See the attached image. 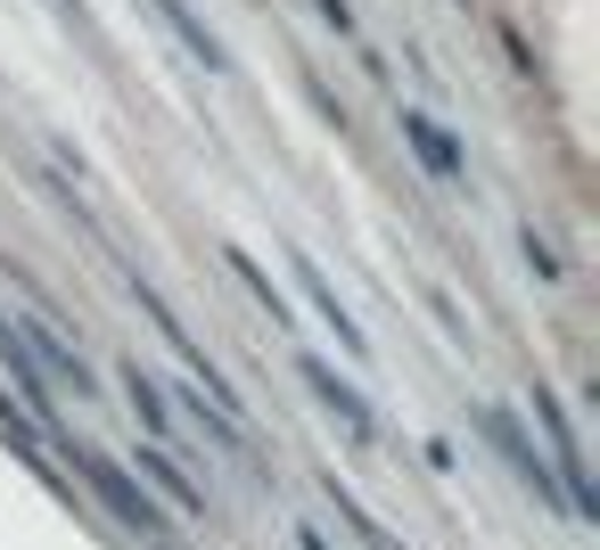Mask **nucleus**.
I'll use <instances>...</instances> for the list:
<instances>
[{
    "label": "nucleus",
    "mask_w": 600,
    "mask_h": 550,
    "mask_svg": "<svg viewBox=\"0 0 600 550\" xmlns=\"http://www.w3.org/2000/svg\"><path fill=\"white\" fill-rule=\"evenodd\" d=\"M58 443H67V460L82 469V484H91V493H99V501L116 510V526H123V534H140V542H157V550L173 542V526H164V501L149 493V484H132V477H123L108 452H91V443H74L67 428H58Z\"/></svg>",
    "instance_id": "obj_1"
},
{
    "label": "nucleus",
    "mask_w": 600,
    "mask_h": 550,
    "mask_svg": "<svg viewBox=\"0 0 600 550\" xmlns=\"http://www.w3.org/2000/svg\"><path fill=\"white\" fill-rule=\"evenodd\" d=\"M534 428H543V443H551V477H560V501L576 518H600V501H592V477H584V452H576V428H568V411H560V394H543L534 387Z\"/></svg>",
    "instance_id": "obj_2"
},
{
    "label": "nucleus",
    "mask_w": 600,
    "mask_h": 550,
    "mask_svg": "<svg viewBox=\"0 0 600 550\" xmlns=\"http://www.w3.org/2000/svg\"><path fill=\"white\" fill-rule=\"evenodd\" d=\"M478 428H486V443H493V452L510 460V477H519L527 493L560 501V477H551V460H543V452H534V443H527V428H519V419H510L502 403H478Z\"/></svg>",
    "instance_id": "obj_3"
},
{
    "label": "nucleus",
    "mask_w": 600,
    "mask_h": 550,
    "mask_svg": "<svg viewBox=\"0 0 600 550\" xmlns=\"http://www.w3.org/2000/svg\"><path fill=\"white\" fill-rule=\"evenodd\" d=\"M297 378H304V387H313V394H321V411H329V419H338V428H346V436H354V443H379V419H370V403H362V394H354V387H346V378H338V370H329V362H313V353H297Z\"/></svg>",
    "instance_id": "obj_4"
},
{
    "label": "nucleus",
    "mask_w": 600,
    "mask_h": 550,
    "mask_svg": "<svg viewBox=\"0 0 600 550\" xmlns=\"http://www.w3.org/2000/svg\"><path fill=\"white\" fill-rule=\"evenodd\" d=\"M0 362H9V378L26 387V411H33V428H58V394H50V370L33 362V346L17 337V321L0 312Z\"/></svg>",
    "instance_id": "obj_5"
},
{
    "label": "nucleus",
    "mask_w": 600,
    "mask_h": 550,
    "mask_svg": "<svg viewBox=\"0 0 600 550\" xmlns=\"http://www.w3.org/2000/svg\"><path fill=\"white\" fill-rule=\"evenodd\" d=\"M140 9H149V17H157V26H164V33H173V41H181V50H190V58H198V67H206V74H231V50H222V41H214V33H206V17L190 9V0H140Z\"/></svg>",
    "instance_id": "obj_6"
},
{
    "label": "nucleus",
    "mask_w": 600,
    "mask_h": 550,
    "mask_svg": "<svg viewBox=\"0 0 600 550\" xmlns=\"http://www.w3.org/2000/svg\"><path fill=\"white\" fill-rule=\"evenodd\" d=\"M403 140H411V157H420V164H428L437 181H461V173H469L461 140H452V132H444V123L428 116V108H403Z\"/></svg>",
    "instance_id": "obj_7"
},
{
    "label": "nucleus",
    "mask_w": 600,
    "mask_h": 550,
    "mask_svg": "<svg viewBox=\"0 0 600 550\" xmlns=\"http://www.w3.org/2000/svg\"><path fill=\"white\" fill-rule=\"evenodd\" d=\"M288 271H297V288H304V296H313V312H321V321H329V329H338V346H346V353H354V362H362V353H370V337L354 329V312H346V304H338V288H329V280H321V271H313V263H304V256H297V263H288Z\"/></svg>",
    "instance_id": "obj_8"
},
{
    "label": "nucleus",
    "mask_w": 600,
    "mask_h": 550,
    "mask_svg": "<svg viewBox=\"0 0 600 550\" xmlns=\"http://www.w3.org/2000/svg\"><path fill=\"white\" fill-rule=\"evenodd\" d=\"M17 337H26V346H33V362H41V370L74 378V394H91V387H99V378H91V362H82V353H74V337H58V329H26V321H17Z\"/></svg>",
    "instance_id": "obj_9"
},
{
    "label": "nucleus",
    "mask_w": 600,
    "mask_h": 550,
    "mask_svg": "<svg viewBox=\"0 0 600 550\" xmlns=\"http://www.w3.org/2000/svg\"><path fill=\"white\" fill-rule=\"evenodd\" d=\"M321 501H329V510H338V526H346V534H354L362 550H396V542H387V526H379V518H370V510H362V501H354V493H346V484H338V469H321Z\"/></svg>",
    "instance_id": "obj_10"
},
{
    "label": "nucleus",
    "mask_w": 600,
    "mask_h": 550,
    "mask_svg": "<svg viewBox=\"0 0 600 550\" xmlns=\"http://www.w3.org/2000/svg\"><path fill=\"white\" fill-rule=\"evenodd\" d=\"M140 469H149V493H157V501H173V510L206 518V484H190V477H181L164 452H140Z\"/></svg>",
    "instance_id": "obj_11"
},
{
    "label": "nucleus",
    "mask_w": 600,
    "mask_h": 550,
    "mask_svg": "<svg viewBox=\"0 0 600 550\" xmlns=\"http://www.w3.org/2000/svg\"><path fill=\"white\" fill-rule=\"evenodd\" d=\"M222 263H231V271H239V288H247V296H256V304H263V312H272V329H288V304H280V288H272V271H263L256 256H247V247H222Z\"/></svg>",
    "instance_id": "obj_12"
},
{
    "label": "nucleus",
    "mask_w": 600,
    "mask_h": 550,
    "mask_svg": "<svg viewBox=\"0 0 600 550\" xmlns=\"http://www.w3.org/2000/svg\"><path fill=\"white\" fill-rule=\"evenodd\" d=\"M123 394H132V411H140V428H149V436H173V411H164V394L149 387V370H140V362H123Z\"/></svg>",
    "instance_id": "obj_13"
},
{
    "label": "nucleus",
    "mask_w": 600,
    "mask_h": 550,
    "mask_svg": "<svg viewBox=\"0 0 600 550\" xmlns=\"http://www.w3.org/2000/svg\"><path fill=\"white\" fill-rule=\"evenodd\" d=\"M519 247H527V263H534V280H568V271H560V256H551V247H543V239H534V222L519 230Z\"/></svg>",
    "instance_id": "obj_14"
},
{
    "label": "nucleus",
    "mask_w": 600,
    "mask_h": 550,
    "mask_svg": "<svg viewBox=\"0 0 600 550\" xmlns=\"http://www.w3.org/2000/svg\"><path fill=\"white\" fill-rule=\"evenodd\" d=\"M313 9H321L329 33H354V9H346V0H313Z\"/></svg>",
    "instance_id": "obj_15"
},
{
    "label": "nucleus",
    "mask_w": 600,
    "mask_h": 550,
    "mask_svg": "<svg viewBox=\"0 0 600 550\" xmlns=\"http://www.w3.org/2000/svg\"><path fill=\"white\" fill-rule=\"evenodd\" d=\"M297 550H329V534L321 526H297Z\"/></svg>",
    "instance_id": "obj_16"
},
{
    "label": "nucleus",
    "mask_w": 600,
    "mask_h": 550,
    "mask_svg": "<svg viewBox=\"0 0 600 550\" xmlns=\"http://www.w3.org/2000/svg\"><path fill=\"white\" fill-rule=\"evenodd\" d=\"M58 17H67V26H82V0H58Z\"/></svg>",
    "instance_id": "obj_17"
},
{
    "label": "nucleus",
    "mask_w": 600,
    "mask_h": 550,
    "mask_svg": "<svg viewBox=\"0 0 600 550\" xmlns=\"http://www.w3.org/2000/svg\"><path fill=\"white\" fill-rule=\"evenodd\" d=\"M461 9H478V0H461Z\"/></svg>",
    "instance_id": "obj_18"
}]
</instances>
